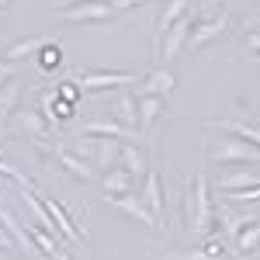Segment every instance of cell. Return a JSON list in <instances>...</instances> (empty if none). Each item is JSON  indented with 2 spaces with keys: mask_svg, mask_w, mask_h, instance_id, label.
<instances>
[{
  "mask_svg": "<svg viewBox=\"0 0 260 260\" xmlns=\"http://www.w3.org/2000/svg\"><path fill=\"white\" fill-rule=\"evenodd\" d=\"M229 28V18L225 14H215V18H205V21H198L194 28H191V39H187V49L194 52V49H205L208 42H215Z\"/></svg>",
  "mask_w": 260,
  "mask_h": 260,
  "instance_id": "10",
  "label": "cell"
},
{
  "mask_svg": "<svg viewBox=\"0 0 260 260\" xmlns=\"http://www.w3.org/2000/svg\"><path fill=\"white\" fill-rule=\"evenodd\" d=\"M236 167V163H229ZM250 184H260V170H246V167H236V170H222L215 187L219 191H240V187H250Z\"/></svg>",
  "mask_w": 260,
  "mask_h": 260,
  "instance_id": "17",
  "label": "cell"
},
{
  "mask_svg": "<svg viewBox=\"0 0 260 260\" xmlns=\"http://www.w3.org/2000/svg\"><path fill=\"white\" fill-rule=\"evenodd\" d=\"M0 39H4V28H0Z\"/></svg>",
  "mask_w": 260,
  "mask_h": 260,
  "instance_id": "40",
  "label": "cell"
},
{
  "mask_svg": "<svg viewBox=\"0 0 260 260\" xmlns=\"http://www.w3.org/2000/svg\"><path fill=\"white\" fill-rule=\"evenodd\" d=\"M101 187H104V194H136L139 177H132L125 167H111V170L101 174Z\"/></svg>",
  "mask_w": 260,
  "mask_h": 260,
  "instance_id": "13",
  "label": "cell"
},
{
  "mask_svg": "<svg viewBox=\"0 0 260 260\" xmlns=\"http://www.w3.org/2000/svg\"><path fill=\"white\" fill-rule=\"evenodd\" d=\"M201 21L198 11H187L180 21H174L170 28H167V35L160 39V45H156V59L160 62H174L180 56V49L187 45V39H191V28Z\"/></svg>",
  "mask_w": 260,
  "mask_h": 260,
  "instance_id": "4",
  "label": "cell"
},
{
  "mask_svg": "<svg viewBox=\"0 0 260 260\" xmlns=\"http://www.w3.org/2000/svg\"><path fill=\"white\" fill-rule=\"evenodd\" d=\"M118 149H121V142H118V139H108V136L94 139V153H90V163L98 167V174L111 170V167H118Z\"/></svg>",
  "mask_w": 260,
  "mask_h": 260,
  "instance_id": "18",
  "label": "cell"
},
{
  "mask_svg": "<svg viewBox=\"0 0 260 260\" xmlns=\"http://www.w3.org/2000/svg\"><path fill=\"white\" fill-rule=\"evenodd\" d=\"M104 4H108L111 11H118V14H121V11H128V7H139L142 0H104Z\"/></svg>",
  "mask_w": 260,
  "mask_h": 260,
  "instance_id": "31",
  "label": "cell"
},
{
  "mask_svg": "<svg viewBox=\"0 0 260 260\" xmlns=\"http://www.w3.org/2000/svg\"><path fill=\"white\" fill-rule=\"evenodd\" d=\"M174 87H177V77H174V70L163 62L156 70H149L139 83H136V98H146V94H156V98H167V94H174Z\"/></svg>",
  "mask_w": 260,
  "mask_h": 260,
  "instance_id": "9",
  "label": "cell"
},
{
  "mask_svg": "<svg viewBox=\"0 0 260 260\" xmlns=\"http://www.w3.org/2000/svg\"><path fill=\"white\" fill-rule=\"evenodd\" d=\"M83 136H108V139H118V142H125V139H136V128H125V125H118L115 118H101V121H87L80 128Z\"/></svg>",
  "mask_w": 260,
  "mask_h": 260,
  "instance_id": "20",
  "label": "cell"
},
{
  "mask_svg": "<svg viewBox=\"0 0 260 260\" xmlns=\"http://www.w3.org/2000/svg\"><path fill=\"white\" fill-rule=\"evenodd\" d=\"M246 49H250V52H260V28H253V31L246 35Z\"/></svg>",
  "mask_w": 260,
  "mask_h": 260,
  "instance_id": "33",
  "label": "cell"
},
{
  "mask_svg": "<svg viewBox=\"0 0 260 260\" xmlns=\"http://www.w3.org/2000/svg\"><path fill=\"white\" fill-rule=\"evenodd\" d=\"M0 260H7V253H4V250H0Z\"/></svg>",
  "mask_w": 260,
  "mask_h": 260,
  "instance_id": "39",
  "label": "cell"
},
{
  "mask_svg": "<svg viewBox=\"0 0 260 260\" xmlns=\"http://www.w3.org/2000/svg\"><path fill=\"white\" fill-rule=\"evenodd\" d=\"M212 128H219V132H229V136H240V139L253 142L260 146V125L253 121H240V118H219V121H208Z\"/></svg>",
  "mask_w": 260,
  "mask_h": 260,
  "instance_id": "21",
  "label": "cell"
},
{
  "mask_svg": "<svg viewBox=\"0 0 260 260\" xmlns=\"http://www.w3.org/2000/svg\"><path fill=\"white\" fill-rule=\"evenodd\" d=\"M205 156H208V163H222V167H229V163H257L260 167V146L240 139V136L222 132V136H212L208 139Z\"/></svg>",
  "mask_w": 260,
  "mask_h": 260,
  "instance_id": "2",
  "label": "cell"
},
{
  "mask_svg": "<svg viewBox=\"0 0 260 260\" xmlns=\"http://www.w3.org/2000/svg\"><path fill=\"white\" fill-rule=\"evenodd\" d=\"M139 201L156 215V222L163 225V233H167V198H163V177L149 167V174L142 177V187H139Z\"/></svg>",
  "mask_w": 260,
  "mask_h": 260,
  "instance_id": "7",
  "label": "cell"
},
{
  "mask_svg": "<svg viewBox=\"0 0 260 260\" xmlns=\"http://www.w3.org/2000/svg\"><path fill=\"white\" fill-rule=\"evenodd\" d=\"M246 28H260V14H257V18H250V21H246Z\"/></svg>",
  "mask_w": 260,
  "mask_h": 260,
  "instance_id": "36",
  "label": "cell"
},
{
  "mask_svg": "<svg viewBox=\"0 0 260 260\" xmlns=\"http://www.w3.org/2000/svg\"><path fill=\"white\" fill-rule=\"evenodd\" d=\"M4 7H7V0H0V11H4Z\"/></svg>",
  "mask_w": 260,
  "mask_h": 260,
  "instance_id": "38",
  "label": "cell"
},
{
  "mask_svg": "<svg viewBox=\"0 0 260 260\" xmlns=\"http://www.w3.org/2000/svg\"><path fill=\"white\" fill-rule=\"evenodd\" d=\"M73 83L80 94H101V90H121L128 83H139V73L132 70H73Z\"/></svg>",
  "mask_w": 260,
  "mask_h": 260,
  "instance_id": "3",
  "label": "cell"
},
{
  "mask_svg": "<svg viewBox=\"0 0 260 260\" xmlns=\"http://www.w3.org/2000/svg\"><path fill=\"white\" fill-rule=\"evenodd\" d=\"M136 101H139V125H136V128H139L142 136H149V132H153V125L163 118V101H167V98L146 94V98H136Z\"/></svg>",
  "mask_w": 260,
  "mask_h": 260,
  "instance_id": "19",
  "label": "cell"
},
{
  "mask_svg": "<svg viewBox=\"0 0 260 260\" xmlns=\"http://www.w3.org/2000/svg\"><path fill=\"white\" fill-rule=\"evenodd\" d=\"M104 201H108L111 208H118L121 215H128L132 222H139V225L153 229V233H163V225L156 222V215L139 201V194H104Z\"/></svg>",
  "mask_w": 260,
  "mask_h": 260,
  "instance_id": "6",
  "label": "cell"
},
{
  "mask_svg": "<svg viewBox=\"0 0 260 260\" xmlns=\"http://www.w3.org/2000/svg\"><path fill=\"white\" fill-rule=\"evenodd\" d=\"M52 160L59 163V167L66 170V174H70V177L83 180V184H90V180H101L98 167H94L90 160H83V156H77L73 149H66L62 142H56V146H52Z\"/></svg>",
  "mask_w": 260,
  "mask_h": 260,
  "instance_id": "8",
  "label": "cell"
},
{
  "mask_svg": "<svg viewBox=\"0 0 260 260\" xmlns=\"http://www.w3.org/2000/svg\"><path fill=\"white\" fill-rule=\"evenodd\" d=\"M215 229V201H212V187H208V174L198 170L187 191V233L194 240L212 236Z\"/></svg>",
  "mask_w": 260,
  "mask_h": 260,
  "instance_id": "1",
  "label": "cell"
},
{
  "mask_svg": "<svg viewBox=\"0 0 260 260\" xmlns=\"http://www.w3.org/2000/svg\"><path fill=\"white\" fill-rule=\"evenodd\" d=\"M108 118H115L125 128H136L139 125V101H136V94L132 90L118 94V98L111 101V108H108Z\"/></svg>",
  "mask_w": 260,
  "mask_h": 260,
  "instance_id": "15",
  "label": "cell"
},
{
  "mask_svg": "<svg viewBox=\"0 0 260 260\" xmlns=\"http://www.w3.org/2000/svg\"><path fill=\"white\" fill-rule=\"evenodd\" d=\"M56 94H59L62 101H70V104H80V101H83L80 87L73 83V77H70V80H62V87H59V90H56Z\"/></svg>",
  "mask_w": 260,
  "mask_h": 260,
  "instance_id": "28",
  "label": "cell"
},
{
  "mask_svg": "<svg viewBox=\"0 0 260 260\" xmlns=\"http://www.w3.org/2000/svg\"><path fill=\"white\" fill-rule=\"evenodd\" d=\"M160 260H225V257H208L201 246H191V250H177V253H167Z\"/></svg>",
  "mask_w": 260,
  "mask_h": 260,
  "instance_id": "26",
  "label": "cell"
},
{
  "mask_svg": "<svg viewBox=\"0 0 260 260\" xmlns=\"http://www.w3.org/2000/svg\"><path fill=\"white\" fill-rule=\"evenodd\" d=\"M187 11H198V4L194 0H167L160 11V18H156V28H153V42L160 45V39L167 35V28L174 24V21H180Z\"/></svg>",
  "mask_w": 260,
  "mask_h": 260,
  "instance_id": "12",
  "label": "cell"
},
{
  "mask_svg": "<svg viewBox=\"0 0 260 260\" xmlns=\"http://www.w3.org/2000/svg\"><path fill=\"white\" fill-rule=\"evenodd\" d=\"M257 250H260V219L250 222L236 236V253H257Z\"/></svg>",
  "mask_w": 260,
  "mask_h": 260,
  "instance_id": "24",
  "label": "cell"
},
{
  "mask_svg": "<svg viewBox=\"0 0 260 260\" xmlns=\"http://www.w3.org/2000/svg\"><path fill=\"white\" fill-rule=\"evenodd\" d=\"M14 125H18L24 136H31L35 142L49 139V121L42 118L39 108H21V111H14Z\"/></svg>",
  "mask_w": 260,
  "mask_h": 260,
  "instance_id": "16",
  "label": "cell"
},
{
  "mask_svg": "<svg viewBox=\"0 0 260 260\" xmlns=\"http://www.w3.org/2000/svg\"><path fill=\"white\" fill-rule=\"evenodd\" d=\"M52 260H77V250H73V246H59Z\"/></svg>",
  "mask_w": 260,
  "mask_h": 260,
  "instance_id": "34",
  "label": "cell"
},
{
  "mask_svg": "<svg viewBox=\"0 0 260 260\" xmlns=\"http://www.w3.org/2000/svg\"><path fill=\"white\" fill-rule=\"evenodd\" d=\"M18 98H21V80L14 77V80H7L4 87H0V125L14 115V104H18Z\"/></svg>",
  "mask_w": 260,
  "mask_h": 260,
  "instance_id": "22",
  "label": "cell"
},
{
  "mask_svg": "<svg viewBox=\"0 0 260 260\" xmlns=\"http://www.w3.org/2000/svg\"><path fill=\"white\" fill-rule=\"evenodd\" d=\"M257 59H260V52H257Z\"/></svg>",
  "mask_w": 260,
  "mask_h": 260,
  "instance_id": "41",
  "label": "cell"
},
{
  "mask_svg": "<svg viewBox=\"0 0 260 260\" xmlns=\"http://www.w3.org/2000/svg\"><path fill=\"white\" fill-rule=\"evenodd\" d=\"M7 184H11V180H7V177H0V191H4V187H7Z\"/></svg>",
  "mask_w": 260,
  "mask_h": 260,
  "instance_id": "37",
  "label": "cell"
},
{
  "mask_svg": "<svg viewBox=\"0 0 260 260\" xmlns=\"http://www.w3.org/2000/svg\"><path fill=\"white\" fill-rule=\"evenodd\" d=\"M39 62H42V70H52V66H59V62H62L59 42H45V45L39 49Z\"/></svg>",
  "mask_w": 260,
  "mask_h": 260,
  "instance_id": "25",
  "label": "cell"
},
{
  "mask_svg": "<svg viewBox=\"0 0 260 260\" xmlns=\"http://www.w3.org/2000/svg\"><path fill=\"white\" fill-rule=\"evenodd\" d=\"M118 167H125L132 177H146L149 174V156H146V149L142 146H136L132 139H125L121 142V149H118Z\"/></svg>",
  "mask_w": 260,
  "mask_h": 260,
  "instance_id": "14",
  "label": "cell"
},
{
  "mask_svg": "<svg viewBox=\"0 0 260 260\" xmlns=\"http://www.w3.org/2000/svg\"><path fill=\"white\" fill-rule=\"evenodd\" d=\"M7 260H11V257H7Z\"/></svg>",
  "mask_w": 260,
  "mask_h": 260,
  "instance_id": "43",
  "label": "cell"
},
{
  "mask_svg": "<svg viewBox=\"0 0 260 260\" xmlns=\"http://www.w3.org/2000/svg\"><path fill=\"white\" fill-rule=\"evenodd\" d=\"M0 177H7L11 184H18V187H24V184H31V180L24 177V174H21L18 167H11V163L4 160V156H0Z\"/></svg>",
  "mask_w": 260,
  "mask_h": 260,
  "instance_id": "27",
  "label": "cell"
},
{
  "mask_svg": "<svg viewBox=\"0 0 260 260\" xmlns=\"http://www.w3.org/2000/svg\"><path fill=\"white\" fill-rule=\"evenodd\" d=\"M42 45H45V39H21V42H14V45H7L4 59L7 62H24L28 56H35Z\"/></svg>",
  "mask_w": 260,
  "mask_h": 260,
  "instance_id": "23",
  "label": "cell"
},
{
  "mask_svg": "<svg viewBox=\"0 0 260 260\" xmlns=\"http://www.w3.org/2000/svg\"><path fill=\"white\" fill-rule=\"evenodd\" d=\"M73 4H83V0H56V11H66V7H73Z\"/></svg>",
  "mask_w": 260,
  "mask_h": 260,
  "instance_id": "35",
  "label": "cell"
},
{
  "mask_svg": "<svg viewBox=\"0 0 260 260\" xmlns=\"http://www.w3.org/2000/svg\"><path fill=\"white\" fill-rule=\"evenodd\" d=\"M201 250H205L208 257H222V250H225V246H222V240H212V236H205Z\"/></svg>",
  "mask_w": 260,
  "mask_h": 260,
  "instance_id": "30",
  "label": "cell"
},
{
  "mask_svg": "<svg viewBox=\"0 0 260 260\" xmlns=\"http://www.w3.org/2000/svg\"><path fill=\"white\" fill-rule=\"evenodd\" d=\"M198 4H201V0H198Z\"/></svg>",
  "mask_w": 260,
  "mask_h": 260,
  "instance_id": "42",
  "label": "cell"
},
{
  "mask_svg": "<svg viewBox=\"0 0 260 260\" xmlns=\"http://www.w3.org/2000/svg\"><path fill=\"white\" fill-rule=\"evenodd\" d=\"M59 18L66 24H108V21L118 18V11H111L104 0H83V4H73L59 11Z\"/></svg>",
  "mask_w": 260,
  "mask_h": 260,
  "instance_id": "5",
  "label": "cell"
},
{
  "mask_svg": "<svg viewBox=\"0 0 260 260\" xmlns=\"http://www.w3.org/2000/svg\"><path fill=\"white\" fill-rule=\"evenodd\" d=\"M18 77V62H7V59H0V87L7 80H14Z\"/></svg>",
  "mask_w": 260,
  "mask_h": 260,
  "instance_id": "29",
  "label": "cell"
},
{
  "mask_svg": "<svg viewBox=\"0 0 260 260\" xmlns=\"http://www.w3.org/2000/svg\"><path fill=\"white\" fill-rule=\"evenodd\" d=\"M215 219L222 222V229L229 233V236H240L243 229L250 225V222H257L260 215H253V212H236V205H229V201H222L215 205Z\"/></svg>",
  "mask_w": 260,
  "mask_h": 260,
  "instance_id": "11",
  "label": "cell"
},
{
  "mask_svg": "<svg viewBox=\"0 0 260 260\" xmlns=\"http://www.w3.org/2000/svg\"><path fill=\"white\" fill-rule=\"evenodd\" d=\"M0 250H4V253H11V250H18V243L11 240V233H7L4 225H0Z\"/></svg>",
  "mask_w": 260,
  "mask_h": 260,
  "instance_id": "32",
  "label": "cell"
}]
</instances>
